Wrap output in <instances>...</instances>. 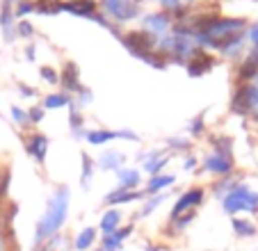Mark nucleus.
Listing matches in <instances>:
<instances>
[{
    "instance_id": "obj_31",
    "label": "nucleus",
    "mask_w": 258,
    "mask_h": 251,
    "mask_svg": "<svg viewBox=\"0 0 258 251\" xmlns=\"http://www.w3.org/2000/svg\"><path fill=\"white\" fill-rule=\"evenodd\" d=\"M30 114H32V116H30V119H32V121H41V116H44V112H41L39 107H37V110H32V112H30Z\"/></svg>"
},
{
    "instance_id": "obj_33",
    "label": "nucleus",
    "mask_w": 258,
    "mask_h": 251,
    "mask_svg": "<svg viewBox=\"0 0 258 251\" xmlns=\"http://www.w3.org/2000/svg\"><path fill=\"white\" fill-rule=\"evenodd\" d=\"M0 251H3V237H0Z\"/></svg>"
},
{
    "instance_id": "obj_5",
    "label": "nucleus",
    "mask_w": 258,
    "mask_h": 251,
    "mask_svg": "<svg viewBox=\"0 0 258 251\" xmlns=\"http://www.w3.org/2000/svg\"><path fill=\"white\" fill-rule=\"evenodd\" d=\"M126 46L140 57H146V53L153 48V37L149 32H131L126 37Z\"/></svg>"
},
{
    "instance_id": "obj_7",
    "label": "nucleus",
    "mask_w": 258,
    "mask_h": 251,
    "mask_svg": "<svg viewBox=\"0 0 258 251\" xmlns=\"http://www.w3.org/2000/svg\"><path fill=\"white\" fill-rule=\"evenodd\" d=\"M64 10L71 12V14H80V16H92L94 19V12H96V3L94 0H71L64 5Z\"/></svg>"
},
{
    "instance_id": "obj_3",
    "label": "nucleus",
    "mask_w": 258,
    "mask_h": 251,
    "mask_svg": "<svg viewBox=\"0 0 258 251\" xmlns=\"http://www.w3.org/2000/svg\"><path fill=\"white\" fill-rule=\"evenodd\" d=\"M224 210L226 213H238V210L256 213L258 210V194H253L249 187L240 185V187H235L233 192L224 199Z\"/></svg>"
},
{
    "instance_id": "obj_34",
    "label": "nucleus",
    "mask_w": 258,
    "mask_h": 251,
    "mask_svg": "<svg viewBox=\"0 0 258 251\" xmlns=\"http://www.w3.org/2000/svg\"><path fill=\"white\" fill-rule=\"evenodd\" d=\"M146 251H156V249H149V246H146Z\"/></svg>"
},
{
    "instance_id": "obj_9",
    "label": "nucleus",
    "mask_w": 258,
    "mask_h": 251,
    "mask_svg": "<svg viewBox=\"0 0 258 251\" xmlns=\"http://www.w3.org/2000/svg\"><path fill=\"white\" fill-rule=\"evenodd\" d=\"M46 146H48V142H46L44 135H34L32 140H30V144H28V151L41 162V160L46 158Z\"/></svg>"
},
{
    "instance_id": "obj_36",
    "label": "nucleus",
    "mask_w": 258,
    "mask_h": 251,
    "mask_svg": "<svg viewBox=\"0 0 258 251\" xmlns=\"http://www.w3.org/2000/svg\"><path fill=\"white\" fill-rule=\"evenodd\" d=\"M185 3H187V0H185Z\"/></svg>"
},
{
    "instance_id": "obj_10",
    "label": "nucleus",
    "mask_w": 258,
    "mask_h": 251,
    "mask_svg": "<svg viewBox=\"0 0 258 251\" xmlns=\"http://www.w3.org/2000/svg\"><path fill=\"white\" fill-rule=\"evenodd\" d=\"M94 240H96V231H94V228H85V231L76 237V249H78V251H87L89 246L94 244Z\"/></svg>"
},
{
    "instance_id": "obj_19",
    "label": "nucleus",
    "mask_w": 258,
    "mask_h": 251,
    "mask_svg": "<svg viewBox=\"0 0 258 251\" xmlns=\"http://www.w3.org/2000/svg\"><path fill=\"white\" fill-rule=\"evenodd\" d=\"M174 183V176H156V178L149 183V192H158V190H162V187H167V185H171Z\"/></svg>"
},
{
    "instance_id": "obj_12",
    "label": "nucleus",
    "mask_w": 258,
    "mask_h": 251,
    "mask_svg": "<svg viewBox=\"0 0 258 251\" xmlns=\"http://www.w3.org/2000/svg\"><path fill=\"white\" fill-rule=\"evenodd\" d=\"M133 199H140V194H137V192H128V190H117V192L107 194L105 201L107 203H128V201H133Z\"/></svg>"
},
{
    "instance_id": "obj_15",
    "label": "nucleus",
    "mask_w": 258,
    "mask_h": 251,
    "mask_svg": "<svg viewBox=\"0 0 258 251\" xmlns=\"http://www.w3.org/2000/svg\"><path fill=\"white\" fill-rule=\"evenodd\" d=\"M210 62H213L210 57H199V59H195V62L187 64V71H190V76H199V73L208 71V69H210Z\"/></svg>"
},
{
    "instance_id": "obj_1",
    "label": "nucleus",
    "mask_w": 258,
    "mask_h": 251,
    "mask_svg": "<svg viewBox=\"0 0 258 251\" xmlns=\"http://www.w3.org/2000/svg\"><path fill=\"white\" fill-rule=\"evenodd\" d=\"M240 34H242V21L235 19H213L201 32V39L210 46L217 48H229V46L238 44Z\"/></svg>"
},
{
    "instance_id": "obj_30",
    "label": "nucleus",
    "mask_w": 258,
    "mask_h": 251,
    "mask_svg": "<svg viewBox=\"0 0 258 251\" xmlns=\"http://www.w3.org/2000/svg\"><path fill=\"white\" fill-rule=\"evenodd\" d=\"M160 201H162V199H153V201H151V203H149V206L144 208V215H149V213H151V210H153V208H156V206H158V203H160Z\"/></svg>"
},
{
    "instance_id": "obj_11",
    "label": "nucleus",
    "mask_w": 258,
    "mask_h": 251,
    "mask_svg": "<svg viewBox=\"0 0 258 251\" xmlns=\"http://www.w3.org/2000/svg\"><path fill=\"white\" fill-rule=\"evenodd\" d=\"M169 21H167L165 14H153L146 19V30H151V32H165Z\"/></svg>"
},
{
    "instance_id": "obj_24",
    "label": "nucleus",
    "mask_w": 258,
    "mask_h": 251,
    "mask_svg": "<svg viewBox=\"0 0 258 251\" xmlns=\"http://www.w3.org/2000/svg\"><path fill=\"white\" fill-rule=\"evenodd\" d=\"M46 105L48 107H62V105H67V96H48V101H46Z\"/></svg>"
},
{
    "instance_id": "obj_16",
    "label": "nucleus",
    "mask_w": 258,
    "mask_h": 251,
    "mask_svg": "<svg viewBox=\"0 0 258 251\" xmlns=\"http://www.w3.org/2000/svg\"><path fill=\"white\" fill-rule=\"evenodd\" d=\"M119 180H121V190H128V187H135L140 183V174L137 171H119Z\"/></svg>"
},
{
    "instance_id": "obj_35",
    "label": "nucleus",
    "mask_w": 258,
    "mask_h": 251,
    "mask_svg": "<svg viewBox=\"0 0 258 251\" xmlns=\"http://www.w3.org/2000/svg\"><path fill=\"white\" fill-rule=\"evenodd\" d=\"M0 192H3V190H0Z\"/></svg>"
},
{
    "instance_id": "obj_13",
    "label": "nucleus",
    "mask_w": 258,
    "mask_h": 251,
    "mask_svg": "<svg viewBox=\"0 0 258 251\" xmlns=\"http://www.w3.org/2000/svg\"><path fill=\"white\" fill-rule=\"evenodd\" d=\"M244 92H247V103H249V112H253L258 119V78L253 85H249V87H244Z\"/></svg>"
},
{
    "instance_id": "obj_28",
    "label": "nucleus",
    "mask_w": 258,
    "mask_h": 251,
    "mask_svg": "<svg viewBox=\"0 0 258 251\" xmlns=\"http://www.w3.org/2000/svg\"><path fill=\"white\" fill-rule=\"evenodd\" d=\"M12 112H14V119L19 121V123H23V121H25V112H23V110H19V107H14Z\"/></svg>"
},
{
    "instance_id": "obj_25",
    "label": "nucleus",
    "mask_w": 258,
    "mask_h": 251,
    "mask_svg": "<svg viewBox=\"0 0 258 251\" xmlns=\"http://www.w3.org/2000/svg\"><path fill=\"white\" fill-rule=\"evenodd\" d=\"M83 164H85V174H83V183H87V178L92 176V162L87 155H83Z\"/></svg>"
},
{
    "instance_id": "obj_26",
    "label": "nucleus",
    "mask_w": 258,
    "mask_h": 251,
    "mask_svg": "<svg viewBox=\"0 0 258 251\" xmlns=\"http://www.w3.org/2000/svg\"><path fill=\"white\" fill-rule=\"evenodd\" d=\"M165 3V7H169V10H178V7L185 5V0H162Z\"/></svg>"
},
{
    "instance_id": "obj_17",
    "label": "nucleus",
    "mask_w": 258,
    "mask_h": 251,
    "mask_svg": "<svg viewBox=\"0 0 258 251\" xmlns=\"http://www.w3.org/2000/svg\"><path fill=\"white\" fill-rule=\"evenodd\" d=\"M233 228H235V233H238L240 237H249V235L256 233V226L249 224V222H242V219H233Z\"/></svg>"
},
{
    "instance_id": "obj_8",
    "label": "nucleus",
    "mask_w": 258,
    "mask_h": 251,
    "mask_svg": "<svg viewBox=\"0 0 258 251\" xmlns=\"http://www.w3.org/2000/svg\"><path fill=\"white\" fill-rule=\"evenodd\" d=\"M231 167H233V164H231V158H226V155H219V153L210 155V158L206 160V169L215 171V174H229Z\"/></svg>"
},
{
    "instance_id": "obj_22",
    "label": "nucleus",
    "mask_w": 258,
    "mask_h": 251,
    "mask_svg": "<svg viewBox=\"0 0 258 251\" xmlns=\"http://www.w3.org/2000/svg\"><path fill=\"white\" fill-rule=\"evenodd\" d=\"M73 76H78V71H76V67L73 64H69L67 71H64V82H67V87H76V82H73Z\"/></svg>"
},
{
    "instance_id": "obj_21",
    "label": "nucleus",
    "mask_w": 258,
    "mask_h": 251,
    "mask_svg": "<svg viewBox=\"0 0 258 251\" xmlns=\"http://www.w3.org/2000/svg\"><path fill=\"white\" fill-rule=\"evenodd\" d=\"M119 246H121V240H119L114 233H110V235L103 240V251H117Z\"/></svg>"
},
{
    "instance_id": "obj_14",
    "label": "nucleus",
    "mask_w": 258,
    "mask_h": 251,
    "mask_svg": "<svg viewBox=\"0 0 258 251\" xmlns=\"http://www.w3.org/2000/svg\"><path fill=\"white\" fill-rule=\"evenodd\" d=\"M117 226H119V213H117V210H110V213H105V217H103V222H101L103 231L110 235V233L117 231Z\"/></svg>"
},
{
    "instance_id": "obj_18",
    "label": "nucleus",
    "mask_w": 258,
    "mask_h": 251,
    "mask_svg": "<svg viewBox=\"0 0 258 251\" xmlns=\"http://www.w3.org/2000/svg\"><path fill=\"white\" fill-rule=\"evenodd\" d=\"M114 137H119L117 133H110V131H98V133H89L87 140L92 142V144H103V142H110L114 140Z\"/></svg>"
},
{
    "instance_id": "obj_2",
    "label": "nucleus",
    "mask_w": 258,
    "mask_h": 251,
    "mask_svg": "<svg viewBox=\"0 0 258 251\" xmlns=\"http://www.w3.org/2000/svg\"><path fill=\"white\" fill-rule=\"evenodd\" d=\"M67 210H69V190L62 187L53 199H50L48 210H46L44 219H41L39 226H37V244L44 242L46 237L53 235V233L62 226L64 219H67Z\"/></svg>"
},
{
    "instance_id": "obj_4",
    "label": "nucleus",
    "mask_w": 258,
    "mask_h": 251,
    "mask_svg": "<svg viewBox=\"0 0 258 251\" xmlns=\"http://www.w3.org/2000/svg\"><path fill=\"white\" fill-rule=\"evenodd\" d=\"M103 5L119 21L135 19V16L140 14V7H137V3H133V0H103Z\"/></svg>"
},
{
    "instance_id": "obj_20",
    "label": "nucleus",
    "mask_w": 258,
    "mask_h": 251,
    "mask_svg": "<svg viewBox=\"0 0 258 251\" xmlns=\"http://www.w3.org/2000/svg\"><path fill=\"white\" fill-rule=\"evenodd\" d=\"M121 162H123V155H119V153H105L103 155V160H101V164L105 167V169H110V167L117 169Z\"/></svg>"
},
{
    "instance_id": "obj_29",
    "label": "nucleus",
    "mask_w": 258,
    "mask_h": 251,
    "mask_svg": "<svg viewBox=\"0 0 258 251\" xmlns=\"http://www.w3.org/2000/svg\"><path fill=\"white\" fill-rule=\"evenodd\" d=\"M41 73H44V78H48V82H55V80H57V76H55L50 69H41Z\"/></svg>"
},
{
    "instance_id": "obj_6",
    "label": "nucleus",
    "mask_w": 258,
    "mask_h": 251,
    "mask_svg": "<svg viewBox=\"0 0 258 251\" xmlns=\"http://www.w3.org/2000/svg\"><path fill=\"white\" fill-rule=\"evenodd\" d=\"M201 201H204V192H201V190H190V192L183 194V197L178 199V203L174 206V210H171V219H176L178 215H183L185 210H190L192 206H199Z\"/></svg>"
},
{
    "instance_id": "obj_23",
    "label": "nucleus",
    "mask_w": 258,
    "mask_h": 251,
    "mask_svg": "<svg viewBox=\"0 0 258 251\" xmlns=\"http://www.w3.org/2000/svg\"><path fill=\"white\" fill-rule=\"evenodd\" d=\"M165 162H167L165 158L153 160V162H146V171H149V174H158V171L162 169V164H165Z\"/></svg>"
},
{
    "instance_id": "obj_27",
    "label": "nucleus",
    "mask_w": 258,
    "mask_h": 251,
    "mask_svg": "<svg viewBox=\"0 0 258 251\" xmlns=\"http://www.w3.org/2000/svg\"><path fill=\"white\" fill-rule=\"evenodd\" d=\"M19 32L23 34V37H28V34H32V28H30V23H25V21H23V23L19 25Z\"/></svg>"
},
{
    "instance_id": "obj_32",
    "label": "nucleus",
    "mask_w": 258,
    "mask_h": 251,
    "mask_svg": "<svg viewBox=\"0 0 258 251\" xmlns=\"http://www.w3.org/2000/svg\"><path fill=\"white\" fill-rule=\"evenodd\" d=\"M32 10V5H30V3H23V5L19 7V14H25V12H30Z\"/></svg>"
}]
</instances>
